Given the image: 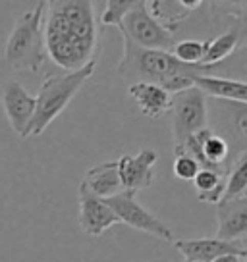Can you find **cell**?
<instances>
[{
  "instance_id": "cell-2",
  "label": "cell",
  "mask_w": 247,
  "mask_h": 262,
  "mask_svg": "<svg viewBox=\"0 0 247 262\" xmlns=\"http://www.w3.org/2000/svg\"><path fill=\"white\" fill-rule=\"evenodd\" d=\"M207 66H188L174 58L172 52L147 50L122 37V60L118 62V74L132 83H153L166 93L176 95L193 87L191 77L207 74Z\"/></svg>"
},
{
  "instance_id": "cell-8",
  "label": "cell",
  "mask_w": 247,
  "mask_h": 262,
  "mask_svg": "<svg viewBox=\"0 0 247 262\" xmlns=\"http://www.w3.org/2000/svg\"><path fill=\"white\" fill-rule=\"evenodd\" d=\"M118 176L123 191L139 193L155 183V166L158 155L151 148H143L137 155H123L118 160Z\"/></svg>"
},
{
  "instance_id": "cell-1",
  "label": "cell",
  "mask_w": 247,
  "mask_h": 262,
  "mask_svg": "<svg viewBox=\"0 0 247 262\" xmlns=\"http://www.w3.org/2000/svg\"><path fill=\"white\" fill-rule=\"evenodd\" d=\"M43 39L47 56L62 70L75 72L91 62H99L100 47L95 4L87 0L47 2Z\"/></svg>"
},
{
  "instance_id": "cell-12",
  "label": "cell",
  "mask_w": 247,
  "mask_h": 262,
  "mask_svg": "<svg viewBox=\"0 0 247 262\" xmlns=\"http://www.w3.org/2000/svg\"><path fill=\"white\" fill-rule=\"evenodd\" d=\"M216 235L224 241H245L247 235V196L216 203Z\"/></svg>"
},
{
  "instance_id": "cell-15",
  "label": "cell",
  "mask_w": 247,
  "mask_h": 262,
  "mask_svg": "<svg viewBox=\"0 0 247 262\" xmlns=\"http://www.w3.org/2000/svg\"><path fill=\"white\" fill-rule=\"evenodd\" d=\"M81 183L91 195L99 196L102 201L123 191L122 183H120V176H118V162L116 160L97 164V166L89 168Z\"/></svg>"
},
{
  "instance_id": "cell-9",
  "label": "cell",
  "mask_w": 247,
  "mask_h": 262,
  "mask_svg": "<svg viewBox=\"0 0 247 262\" xmlns=\"http://www.w3.org/2000/svg\"><path fill=\"white\" fill-rule=\"evenodd\" d=\"M176 251L191 262H213L226 254L247 256L245 241H224L218 237H197V239H174Z\"/></svg>"
},
{
  "instance_id": "cell-3",
  "label": "cell",
  "mask_w": 247,
  "mask_h": 262,
  "mask_svg": "<svg viewBox=\"0 0 247 262\" xmlns=\"http://www.w3.org/2000/svg\"><path fill=\"white\" fill-rule=\"evenodd\" d=\"M97 62L83 66L75 72H68L64 75H47L43 81L39 95L35 97V114L27 127V137H39L50 123L56 120L72 102V98L77 95L89 77L95 74Z\"/></svg>"
},
{
  "instance_id": "cell-13",
  "label": "cell",
  "mask_w": 247,
  "mask_h": 262,
  "mask_svg": "<svg viewBox=\"0 0 247 262\" xmlns=\"http://www.w3.org/2000/svg\"><path fill=\"white\" fill-rule=\"evenodd\" d=\"M128 95L135 100L141 114L153 120L164 118L172 106V95L153 83H132L128 87Z\"/></svg>"
},
{
  "instance_id": "cell-5",
  "label": "cell",
  "mask_w": 247,
  "mask_h": 262,
  "mask_svg": "<svg viewBox=\"0 0 247 262\" xmlns=\"http://www.w3.org/2000/svg\"><path fill=\"white\" fill-rule=\"evenodd\" d=\"M122 37L130 39L133 45L147 50H164L172 52L176 39L164 24H160L147 8L145 0H135L133 8L123 16L122 24L118 25Z\"/></svg>"
},
{
  "instance_id": "cell-19",
  "label": "cell",
  "mask_w": 247,
  "mask_h": 262,
  "mask_svg": "<svg viewBox=\"0 0 247 262\" xmlns=\"http://www.w3.org/2000/svg\"><path fill=\"white\" fill-rule=\"evenodd\" d=\"M207 41H197V39H186L174 45L172 54L176 60L188 66H203V56H205Z\"/></svg>"
},
{
  "instance_id": "cell-21",
  "label": "cell",
  "mask_w": 247,
  "mask_h": 262,
  "mask_svg": "<svg viewBox=\"0 0 247 262\" xmlns=\"http://www.w3.org/2000/svg\"><path fill=\"white\" fill-rule=\"evenodd\" d=\"M105 4L107 6H105V12L100 16V25H114V27H118L122 24L123 16L133 8L135 0H108Z\"/></svg>"
},
{
  "instance_id": "cell-18",
  "label": "cell",
  "mask_w": 247,
  "mask_h": 262,
  "mask_svg": "<svg viewBox=\"0 0 247 262\" xmlns=\"http://www.w3.org/2000/svg\"><path fill=\"white\" fill-rule=\"evenodd\" d=\"M247 191V150H241L236 158V162L230 164V170L226 173L224 181V195L222 201L241 199Z\"/></svg>"
},
{
  "instance_id": "cell-6",
  "label": "cell",
  "mask_w": 247,
  "mask_h": 262,
  "mask_svg": "<svg viewBox=\"0 0 247 262\" xmlns=\"http://www.w3.org/2000/svg\"><path fill=\"white\" fill-rule=\"evenodd\" d=\"M172 131L176 147L186 143L197 131L209 127V112H207V97L195 87L172 95Z\"/></svg>"
},
{
  "instance_id": "cell-17",
  "label": "cell",
  "mask_w": 247,
  "mask_h": 262,
  "mask_svg": "<svg viewBox=\"0 0 247 262\" xmlns=\"http://www.w3.org/2000/svg\"><path fill=\"white\" fill-rule=\"evenodd\" d=\"M224 181H226V176L222 173L199 170V173L193 178V185L197 189V199L205 205H216L218 201H222Z\"/></svg>"
},
{
  "instance_id": "cell-7",
  "label": "cell",
  "mask_w": 247,
  "mask_h": 262,
  "mask_svg": "<svg viewBox=\"0 0 247 262\" xmlns=\"http://www.w3.org/2000/svg\"><path fill=\"white\" fill-rule=\"evenodd\" d=\"M107 205L112 208V212L116 214V218L130 226L133 229H139L143 233L155 235V237L162 239V241H174V231L166 226L162 220H158L155 214H151L135 199V193L132 191H122L118 195L107 199Z\"/></svg>"
},
{
  "instance_id": "cell-14",
  "label": "cell",
  "mask_w": 247,
  "mask_h": 262,
  "mask_svg": "<svg viewBox=\"0 0 247 262\" xmlns=\"http://www.w3.org/2000/svg\"><path fill=\"white\" fill-rule=\"evenodd\" d=\"M191 83L203 95H211L214 98H222V100H230L238 104L247 102V85L243 79H228V77L199 74L191 77Z\"/></svg>"
},
{
  "instance_id": "cell-16",
  "label": "cell",
  "mask_w": 247,
  "mask_h": 262,
  "mask_svg": "<svg viewBox=\"0 0 247 262\" xmlns=\"http://www.w3.org/2000/svg\"><path fill=\"white\" fill-rule=\"evenodd\" d=\"M241 45H243V24L234 25L228 31H224L222 35H218L214 39H207L205 56H203L201 64L213 70V68H216V64H220L230 54H234Z\"/></svg>"
},
{
  "instance_id": "cell-23",
  "label": "cell",
  "mask_w": 247,
  "mask_h": 262,
  "mask_svg": "<svg viewBox=\"0 0 247 262\" xmlns=\"http://www.w3.org/2000/svg\"><path fill=\"white\" fill-rule=\"evenodd\" d=\"M186 262H191V260H186Z\"/></svg>"
},
{
  "instance_id": "cell-10",
  "label": "cell",
  "mask_w": 247,
  "mask_h": 262,
  "mask_svg": "<svg viewBox=\"0 0 247 262\" xmlns=\"http://www.w3.org/2000/svg\"><path fill=\"white\" fill-rule=\"evenodd\" d=\"M77 201H79L77 224L85 235L100 237L107 229L120 224L116 214L112 212V208L107 205V201L91 195L83 183H79V187H77Z\"/></svg>"
},
{
  "instance_id": "cell-11",
  "label": "cell",
  "mask_w": 247,
  "mask_h": 262,
  "mask_svg": "<svg viewBox=\"0 0 247 262\" xmlns=\"http://www.w3.org/2000/svg\"><path fill=\"white\" fill-rule=\"evenodd\" d=\"M0 100H2V108L8 118L10 127L14 129V133L25 139L27 127L35 114V97L22 83L8 81L2 89Z\"/></svg>"
},
{
  "instance_id": "cell-20",
  "label": "cell",
  "mask_w": 247,
  "mask_h": 262,
  "mask_svg": "<svg viewBox=\"0 0 247 262\" xmlns=\"http://www.w3.org/2000/svg\"><path fill=\"white\" fill-rule=\"evenodd\" d=\"M174 155H176V160H174V176L178 178V180H183V181H193V178L199 173V164L195 162V158H191L183 148L180 147H174Z\"/></svg>"
},
{
  "instance_id": "cell-22",
  "label": "cell",
  "mask_w": 247,
  "mask_h": 262,
  "mask_svg": "<svg viewBox=\"0 0 247 262\" xmlns=\"http://www.w3.org/2000/svg\"><path fill=\"white\" fill-rule=\"evenodd\" d=\"M213 262H245L243 256H236V254H226V256H220Z\"/></svg>"
},
{
  "instance_id": "cell-4",
  "label": "cell",
  "mask_w": 247,
  "mask_h": 262,
  "mask_svg": "<svg viewBox=\"0 0 247 262\" xmlns=\"http://www.w3.org/2000/svg\"><path fill=\"white\" fill-rule=\"evenodd\" d=\"M47 2H37L35 8L24 12L16 19L14 29L8 35L4 47V62L16 72H41L47 60L45 39H43V19Z\"/></svg>"
}]
</instances>
